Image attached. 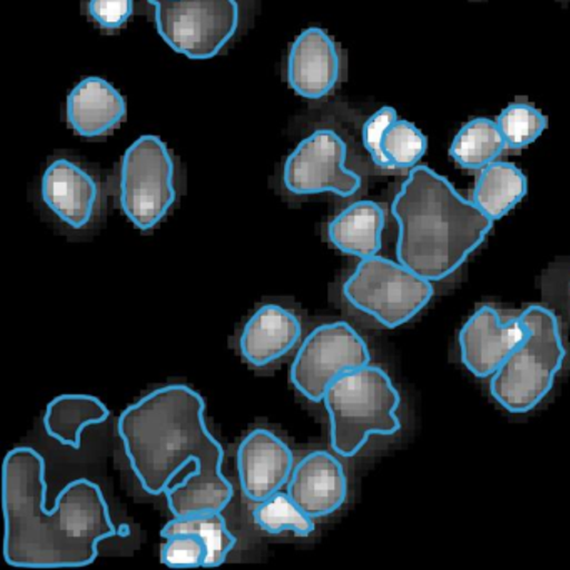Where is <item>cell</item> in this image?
<instances>
[{"label":"cell","mask_w":570,"mask_h":570,"mask_svg":"<svg viewBox=\"0 0 570 570\" xmlns=\"http://www.w3.org/2000/svg\"><path fill=\"white\" fill-rule=\"evenodd\" d=\"M125 98L102 78H86L72 89L66 105V118L76 135L86 139L102 138L125 121Z\"/></svg>","instance_id":"cell-17"},{"label":"cell","mask_w":570,"mask_h":570,"mask_svg":"<svg viewBox=\"0 0 570 570\" xmlns=\"http://www.w3.org/2000/svg\"><path fill=\"white\" fill-rule=\"evenodd\" d=\"M399 262L429 282H442L482 245L493 222L443 176L415 166L392 203Z\"/></svg>","instance_id":"cell-3"},{"label":"cell","mask_w":570,"mask_h":570,"mask_svg":"<svg viewBox=\"0 0 570 570\" xmlns=\"http://www.w3.org/2000/svg\"><path fill=\"white\" fill-rule=\"evenodd\" d=\"M345 163V141L332 129H318L286 159L283 185L296 196L333 193L350 198L362 188V178Z\"/></svg>","instance_id":"cell-10"},{"label":"cell","mask_w":570,"mask_h":570,"mask_svg":"<svg viewBox=\"0 0 570 570\" xmlns=\"http://www.w3.org/2000/svg\"><path fill=\"white\" fill-rule=\"evenodd\" d=\"M288 495L312 519H323L342 509L348 495L345 469L333 453H308L293 469Z\"/></svg>","instance_id":"cell-14"},{"label":"cell","mask_w":570,"mask_h":570,"mask_svg":"<svg viewBox=\"0 0 570 570\" xmlns=\"http://www.w3.org/2000/svg\"><path fill=\"white\" fill-rule=\"evenodd\" d=\"M239 485L246 499L259 503L282 492L289 482L295 456L275 433L256 429L243 440L236 452Z\"/></svg>","instance_id":"cell-12"},{"label":"cell","mask_w":570,"mask_h":570,"mask_svg":"<svg viewBox=\"0 0 570 570\" xmlns=\"http://www.w3.org/2000/svg\"><path fill=\"white\" fill-rule=\"evenodd\" d=\"M286 75L289 88L302 98L316 101L328 96L342 76L335 41L320 28L303 31L289 48Z\"/></svg>","instance_id":"cell-13"},{"label":"cell","mask_w":570,"mask_h":570,"mask_svg":"<svg viewBox=\"0 0 570 570\" xmlns=\"http://www.w3.org/2000/svg\"><path fill=\"white\" fill-rule=\"evenodd\" d=\"M41 195L46 206L72 229L86 228L98 212V183L69 159H56L48 166Z\"/></svg>","instance_id":"cell-15"},{"label":"cell","mask_w":570,"mask_h":570,"mask_svg":"<svg viewBox=\"0 0 570 570\" xmlns=\"http://www.w3.org/2000/svg\"><path fill=\"white\" fill-rule=\"evenodd\" d=\"M330 436L336 455L355 456L372 435L400 430L399 390L379 366L365 365L338 376L326 390Z\"/></svg>","instance_id":"cell-4"},{"label":"cell","mask_w":570,"mask_h":570,"mask_svg":"<svg viewBox=\"0 0 570 570\" xmlns=\"http://www.w3.org/2000/svg\"><path fill=\"white\" fill-rule=\"evenodd\" d=\"M176 533H198L205 540L209 550L205 567L223 566L236 546V537L229 532L222 512H198L175 517L163 527L161 537L168 539Z\"/></svg>","instance_id":"cell-22"},{"label":"cell","mask_w":570,"mask_h":570,"mask_svg":"<svg viewBox=\"0 0 570 570\" xmlns=\"http://www.w3.org/2000/svg\"><path fill=\"white\" fill-rule=\"evenodd\" d=\"M135 11L132 0H88V14L106 31L121 29Z\"/></svg>","instance_id":"cell-28"},{"label":"cell","mask_w":570,"mask_h":570,"mask_svg":"<svg viewBox=\"0 0 570 570\" xmlns=\"http://www.w3.org/2000/svg\"><path fill=\"white\" fill-rule=\"evenodd\" d=\"M382 148L392 169H413L425 156L429 142H426L425 135L415 125L396 119L386 129Z\"/></svg>","instance_id":"cell-25"},{"label":"cell","mask_w":570,"mask_h":570,"mask_svg":"<svg viewBox=\"0 0 570 570\" xmlns=\"http://www.w3.org/2000/svg\"><path fill=\"white\" fill-rule=\"evenodd\" d=\"M302 338V323L292 309L279 305H265L246 322L239 336L243 358L265 368L288 355Z\"/></svg>","instance_id":"cell-16"},{"label":"cell","mask_w":570,"mask_h":570,"mask_svg":"<svg viewBox=\"0 0 570 570\" xmlns=\"http://www.w3.org/2000/svg\"><path fill=\"white\" fill-rule=\"evenodd\" d=\"M346 302L382 323L396 328L415 318L433 296L432 282L402 263L370 256L362 259L343 286Z\"/></svg>","instance_id":"cell-6"},{"label":"cell","mask_w":570,"mask_h":570,"mask_svg":"<svg viewBox=\"0 0 570 570\" xmlns=\"http://www.w3.org/2000/svg\"><path fill=\"white\" fill-rule=\"evenodd\" d=\"M205 400L186 385L153 390L119 416L129 465L145 492L166 493L175 517L223 512L235 495L225 452L209 433Z\"/></svg>","instance_id":"cell-1"},{"label":"cell","mask_w":570,"mask_h":570,"mask_svg":"<svg viewBox=\"0 0 570 570\" xmlns=\"http://www.w3.org/2000/svg\"><path fill=\"white\" fill-rule=\"evenodd\" d=\"M385 213L375 202H356L328 225V239L345 255L365 259L379 255Z\"/></svg>","instance_id":"cell-18"},{"label":"cell","mask_w":570,"mask_h":570,"mask_svg":"<svg viewBox=\"0 0 570 570\" xmlns=\"http://www.w3.org/2000/svg\"><path fill=\"white\" fill-rule=\"evenodd\" d=\"M253 520L266 533L278 535L283 532L295 533L296 537H308L315 532V522L308 513L303 512L288 492H278L263 500L253 510Z\"/></svg>","instance_id":"cell-23"},{"label":"cell","mask_w":570,"mask_h":570,"mask_svg":"<svg viewBox=\"0 0 570 570\" xmlns=\"http://www.w3.org/2000/svg\"><path fill=\"white\" fill-rule=\"evenodd\" d=\"M525 338L490 380V393L510 413L535 409L553 386L566 358L557 316L546 306H529L519 316Z\"/></svg>","instance_id":"cell-5"},{"label":"cell","mask_w":570,"mask_h":570,"mask_svg":"<svg viewBox=\"0 0 570 570\" xmlns=\"http://www.w3.org/2000/svg\"><path fill=\"white\" fill-rule=\"evenodd\" d=\"M525 338L520 318L503 323L493 306L476 309L460 330V358L476 379H489Z\"/></svg>","instance_id":"cell-11"},{"label":"cell","mask_w":570,"mask_h":570,"mask_svg":"<svg viewBox=\"0 0 570 570\" xmlns=\"http://www.w3.org/2000/svg\"><path fill=\"white\" fill-rule=\"evenodd\" d=\"M163 41L189 59H212L235 38L238 0H148Z\"/></svg>","instance_id":"cell-8"},{"label":"cell","mask_w":570,"mask_h":570,"mask_svg":"<svg viewBox=\"0 0 570 570\" xmlns=\"http://www.w3.org/2000/svg\"><path fill=\"white\" fill-rule=\"evenodd\" d=\"M507 148L522 149L546 131L549 119L529 102H512L497 118Z\"/></svg>","instance_id":"cell-24"},{"label":"cell","mask_w":570,"mask_h":570,"mask_svg":"<svg viewBox=\"0 0 570 570\" xmlns=\"http://www.w3.org/2000/svg\"><path fill=\"white\" fill-rule=\"evenodd\" d=\"M370 358L365 340L348 323H326L313 330L299 346L289 380L308 402H323L338 376L370 365Z\"/></svg>","instance_id":"cell-9"},{"label":"cell","mask_w":570,"mask_h":570,"mask_svg":"<svg viewBox=\"0 0 570 570\" xmlns=\"http://www.w3.org/2000/svg\"><path fill=\"white\" fill-rule=\"evenodd\" d=\"M119 199L129 222L141 232L156 228L175 205V163L158 136H141L126 149Z\"/></svg>","instance_id":"cell-7"},{"label":"cell","mask_w":570,"mask_h":570,"mask_svg":"<svg viewBox=\"0 0 570 570\" xmlns=\"http://www.w3.org/2000/svg\"><path fill=\"white\" fill-rule=\"evenodd\" d=\"M527 193L522 169L505 161H495L480 169L472 202L492 222L512 212Z\"/></svg>","instance_id":"cell-20"},{"label":"cell","mask_w":570,"mask_h":570,"mask_svg":"<svg viewBox=\"0 0 570 570\" xmlns=\"http://www.w3.org/2000/svg\"><path fill=\"white\" fill-rule=\"evenodd\" d=\"M396 111L390 106L379 109L375 115L370 116L363 125L362 138L363 145H365L366 151L372 156L373 163L379 168L392 169L389 159H386L385 153H383L382 141L385 136L386 129L396 121Z\"/></svg>","instance_id":"cell-27"},{"label":"cell","mask_w":570,"mask_h":570,"mask_svg":"<svg viewBox=\"0 0 570 570\" xmlns=\"http://www.w3.org/2000/svg\"><path fill=\"white\" fill-rule=\"evenodd\" d=\"M505 148L507 142L497 121L475 118L456 132L450 156L460 168L476 171L495 163Z\"/></svg>","instance_id":"cell-21"},{"label":"cell","mask_w":570,"mask_h":570,"mask_svg":"<svg viewBox=\"0 0 570 570\" xmlns=\"http://www.w3.org/2000/svg\"><path fill=\"white\" fill-rule=\"evenodd\" d=\"M46 460L31 446H18L2 463L4 559L12 567L62 569L98 559L99 543L121 535L98 483L72 480L56 507H46Z\"/></svg>","instance_id":"cell-2"},{"label":"cell","mask_w":570,"mask_h":570,"mask_svg":"<svg viewBox=\"0 0 570 570\" xmlns=\"http://www.w3.org/2000/svg\"><path fill=\"white\" fill-rule=\"evenodd\" d=\"M111 415V410L92 395H59L49 402L45 413V429L56 442L71 449H81L82 432L99 425Z\"/></svg>","instance_id":"cell-19"},{"label":"cell","mask_w":570,"mask_h":570,"mask_svg":"<svg viewBox=\"0 0 570 570\" xmlns=\"http://www.w3.org/2000/svg\"><path fill=\"white\" fill-rule=\"evenodd\" d=\"M208 553V546L198 533H176L166 539L159 557L165 566L191 569V567H205Z\"/></svg>","instance_id":"cell-26"}]
</instances>
